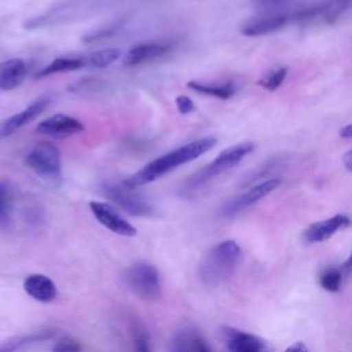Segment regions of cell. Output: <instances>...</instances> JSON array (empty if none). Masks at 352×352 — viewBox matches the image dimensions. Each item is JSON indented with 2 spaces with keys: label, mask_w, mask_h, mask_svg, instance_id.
Here are the masks:
<instances>
[{
  "label": "cell",
  "mask_w": 352,
  "mask_h": 352,
  "mask_svg": "<svg viewBox=\"0 0 352 352\" xmlns=\"http://www.w3.org/2000/svg\"><path fill=\"white\" fill-rule=\"evenodd\" d=\"M216 143H217V140L214 138H202V139L190 142L187 144H183V146L153 160L151 162L146 164L136 173L124 179L121 182V184L129 190H135L138 187H142L144 184L155 182L157 179H160L165 173L170 172L172 169H175L183 164L191 162L192 160L208 153L210 148H213L216 146Z\"/></svg>",
  "instance_id": "obj_1"
},
{
  "label": "cell",
  "mask_w": 352,
  "mask_h": 352,
  "mask_svg": "<svg viewBox=\"0 0 352 352\" xmlns=\"http://www.w3.org/2000/svg\"><path fill=\"white\" fill-rule=\"evenodd\" d=\"M242 250L235 241H223L210 248L199 263L198 275L204 285L217 286L227 280L236 270Z\"/></svg>",
  "instance_id": "obj_2"
},
{
  "label": "cell",
  "mask_w": 352,
  "mask_h": 352,
  "mask_svg": "<svg viewBox=\"0 0 352 352\" xmlns=\"http://www.w3.org/2000/svg\"><path fill=\"white\" fill-rule=\"evenodd\" d=\"M254 148V143L243 142L232 147L223 150L210 164L205 165L190 177H187L179 187V195L183 198H190L202 190L213 177L220 173L236 166L246 155H249Z\"/></svg>",
  "instance_id": "obj_3"
},
{
  "label": "cell",
  "mask_w": 352,
  "mask_h": 352,
  "mask_svg": "<svg viewBox=\"0 0 352 352\" xmlns=\"http://www.w3.org/2000/svg\"><path fill=\"white\" fill-rule=\"evenodd\" d=\"M26 165L52 186H58L62 180L60 153L50 142L43 140L36 143L26 155Z\"/></svg>",
  "instance_id": "obj_4"
},
{
  "label": "cell",
  "mask_w": 352,
  "mask_h": 352,
  "mask_svg": "<svg viewBox=\"0 0 352 352\" xmlns=\"http://www.w3.org/2000/svg\"><path fill=\"white\" fill-rule=\"evenodd\" d=\"M122 282L129 292L142 300L154 301L161 296V280L157 268L148 263H136L125 270Z\"/></svg>",
  "instance_id": "obj_5"
},
{
  "label": "cell",
  "mask_w": 352,
  "mask_h": 352,
  "mask_svg": "<svg viewBox=\"0 0 352 352\" xmlns=\"http://www.w3.org/2000/svg\"><path fill=\"white\" fill-rule=\"evenodd\" d=\"M349 7L351 0H322L294 11L289 14V16L290 22L300 25H333L349 10Z\"/></svg>",
  "instance_id": "obj_6"
},
{
  "label": "cell",
  "mask_w": 352,
  "mask_h": 352,
  "mask_svg": "<svg viewBox=\"0 0 352 352\" xmlns=\"http://www.w3.org/2000/svg\"><path fill=\"white\" fill-rule=\"evenodd\" d=\"M102 192L113 204L132 216H151L154 213V208L148 199L122 184H104L102 186Z\"/></svg>",
  "instance_id": "obj_7"
},
{
  "label": "cell",
  "mask_w": 352,
  "mask_h": 352,
  "mask_svg": "<svg viewBox=\"0 0 352 352\" xmlns=\"http://www.w3.org/2000/svg\"><path fill=\"white\" fill-rule=\"evenodd\" d=\"M282 183L280 177H271L267 180L260 182L258 184L253 186L249 188L246 192L227 201L221 208H220V216L221 217H234L238 213L243 212L249 206L254 205L268 194H271L274 190H276Z\"/></svg>",
  "instance_id": "obj_8"
},
{
  "label": "cell",
  "mask_w": 352,
  "mask_h": 352,
  "mask_svg": "<svg viewBox=\"0 0 352 352\" xmlns=\"http://www.w3.org/2000/svg\"><path fill=\"white\" fill-rule=\"evenodd\" d=\"M89 209L94 214V217L104 226L107 230H110L114 234L122 235V236H135L136 228L124 219L110 204L99 202V201H91Z\"/></svg>",
  "instance_id": "obj_9"
},
{
  "label": "cell",
  "mask_w": 352,
  "mask_h": 352,
  "mask_svg": "<svg viewBox=\"0 0 352 352\" xmlns=\"http://www.w3.org/2000/svg\"><path fill=\"white\" fill-rule=\"evenodd\" d=\"M82 131H84V124L80 120L70 117L67 114H60V113L43 120L41 122H38L36 128L37 133L59 138V139L80 133Z\"/></svg>",
  "instance_id": "obj_10"
},
{
  "label": "cell",
  "mask_w": 352,
  "mask_h": 352,
  "mask_svg": "<svg viewBox=\"0 0 352 352\" xmlns=\"http://www.w3.org/2000/svg\"><path fill=\"white\" fill-rule=\"evenodd\" d=\"M227 352H272L271 345L261 337L232 327L224 329Z\"/></svg>",
  "instance_id": "obj_11"
},
{
  "label": "cell",
  "mask_w": 352,
  "mask_h": 352,
  "mask_svg": "<svg viewBox=\"0 0 352 352\" xmlns=\"http://www.w3.org/2000/svg\"><path fill=\"white\" fill-rule=\"evenodd\" d=\"M290 22L289 14L285 12H268L264 15H260L257 18L249 19L241 26V33L248 37H257L270 34L272 32H276L282 29L285 25Z\"/></svg>",
  "instance_id": "obj_12"
},
{
  "label": "cell",
  "mask_w": 352,
  "mask_h": 352,
  "mask_svg": "<svg viewBox=\"0 0 352 352\" xmlns=\"http://www.w3.org/2000/svg\"><path fill=\"white\" fill-rule=\"evenodd\" d=\"M351 224V220L346 214H334L322 221H316L305 228L302 238L308 243H318L329 239L337 231L346 228Z\"/></svg>",
  "instance_id": "obj_13"
},
{
  "label": "cell",
  "mask_w": 352,
  "mask_h": 352,
  "mask_svg": "<svg viewBox=\"0 0 352 352\" xmlns=\"http://www.w3.org/2000/svg\"><path fill=\"white\" fill-rule=\"evenodd\" d=\"M50 99L47 96L38 98L34 102H32L26 109H23L22 111L11 116L10 118H7L4 121V124L0 128V136H8L11 133H14L16 129L30 124L33 120H36L48 106Z\"/></svg>",
  "instance_id": "obj_14"
},
{
  "label": "cell",
  "mask_w": 352,
  "mask_h": 352,
  "mask_svg": "<svg viewBox=\"0 0 352 352\" xmlns=\"http://www.w3.org/2000/svg\"><path fill=\"white\" fill-rule=\"evenodd\" d=\"M28 74V65L23 59L12 58L0 62V89L11 91L19 87Z\"/></svg>",
  "instance_id": "obj_15"
},
{
  "label": "cell",
  "mask_w": 352,
  "mask_h": 352,
  "mask_svg": "<svg viewBox=\"0 0 352 352\" xmlns=\"http://www.w3.org/2000/svg\"><path fill=\"white\" fill-rule=\"evenodd\" d=\"M168 51H169V45L164 43H142L128 50L124 58V65L138 66L146 62H151L154 59L161 58Z\"/></svg>",
  "instance_id": "obj_16"
},
{
  "label": "cell",
  "mask_w": 352,
  "mask_h": 352,
  "mask_svg": "<svg viewBox=\"0 0 352 352\" xmlns=\"http://www.w3.org/2000/svg\"><path fill=\"white\" fill-rule=\"evenodd\" d=\"M23 289L32 298L41 302H50L58 294L55 283L43 274L29 275L23 282Z\"/></svg>",
  "instance_id": "obj_17"
},
{
  "label": "cell",
  "mask_w": 352,
  "mask_h": 352,
  "mask_svg": "<svg viewBox=\"0 0 352 352\" xmlns=\"http://www.w3.org/2000/svg\"><path fill=\"white\" fill-rule=\"evenodd\" d=\"M87 65H88L87 58H81V56H60V58H55L54 60H51L44 69H41L36 74V77L41 78V77H47V76L56 74V73L78 70V69H82Z\"/></svg>",
  "instance_id": "obj_18"
},
{
  "label": "cell",
  "mask_w": 352,
  "mask_h": 352,
  "mask_svg": "<svg viewBox=\"0 0 352 352\" xmlns=\"http://www.w3.org/2000/svg\"><path fill=\"white\" fill-rule=\"evenodd\" d=\"M187 87L198 94L214 96L219 99H230L236 92V87L232 81H227L224 84H212V82H202V81H188Z\"/></svg>",
  "instance_id": "obj_19"
},
{
  "label": "cell",
  "mask_w": 352,
  "mask_h": 352,
  "mask_svg": "<svg viewBox=\"0 0 352 352\" xmlns=\"http://www.w3.org/2000/svg\"><path fill=\"white\" fill-rule=\"evenodd\" d=\"M54 336V331L51 330H44V331H38V333H33L29 336H22V337H16L14 340L7 341L3 346H0V352H18L22 348L32 345L34 342L38 341H44L47 338H51Z\"/></svg>",
  "instance_id": "obj_20"
},
{
  "label": "cell",
  "mask_w": 352,
  "mask_h": 352,
  "mask_svg": "<svg viewBox=\"0 0 352 352\" xmlns=\"http://www.w3.org/2000/svg\"><path fill=\"white\" fill-rule=\"evenodd\" d=\"M286 76H287V67L278 66V67L268 70L265 74H263V77L257 81V84L260 87H263L264 89L272 92L282 85Z\"/></svg>",
  "instance_id": "obj_21"
},
{
  "label": "cell",
  "mask_w": 352,
  "mask_h": 352,
  "mask_svg": "<svg viewBox=\"0 0 352 352\" xmlns=\"http://www.w3.org/2000/svg\"><path fill=\"white\" fill-rule=\"evenodd\" d=\"M120 56H121V50L104 48V50H99V51L94 52L92 55H89L87 58V60H88V65L102 69V67H107L109 65L114 63Z\"/></svg>",
  "instance_id": "obj_22"
},
{
  "label": "cell",
  "mask_w": 352,
  "mask_h": 352,
  "mask_svg": "<svg viewBox=\"0 0 352 352\" xmlns=\"http://www.w3.org/2000/svg\"><path fill=\"white\" fill-rule=\"evenodd\" d=\"M344 271L341 268H327L324 270L320 276H319V283L320 286L327 290V292H338L342 285V278H344Z\"/></svg>",
  "instance_id": "obj_23"
},
{
  "label": "cell",
  "mask_w": 352,
  "mask_h": 352,
  "mask_svg": "<svg viewBox=\"0 0 352 352\" xmlns=\"http://www.w3.org/2000/svg\"><path fill=\"white\" fill-rule=\"evenodd\" d=\"M121 26H122V22L118 21V22H114L109 26L95 29V30L87 33L85 36H82V41L84 43H95V41H99V40H103V38H109V37L114 36L121 29Z\"/></svg>",
  "instance_id": "obj_24"
},
{
  "label": "cell",
  "mask_w": 352,
  "mask_h": 352,
  "mask_svg": "<svg viewBox=\"0 0 352 352\" xmlns=\"http://www.w3.org/2000/svg\"><path fill=\"white\" fill-rule=\"evenodd\" d=\"M190 344L191 336H188L187 333H179L170 344V352H191Z\"/></svg>",
  "instance_id": "obj_25"
},
{
  "label": "cell",
  "mask_w": 352,
  "mask_h": 352,
  "mask_svg": "<svg viewBox=\"0 0 352 352\" xmlns=\"http://www.w3.org/2000/svg\"><path fill=\"white\" fill-rule=\"evenodd\" d=\"M52 352H81V346L76 340L62 338L54 345Z\"/></svg>",
  "instance_id": "obj_26"
},
{
  "label": "cell",
  "mask_w": 352,
  "mask_h": 352,
  "mask_svg": "<svg viewBox=\"0 0 352 352\" xmlns=\"http://www.w3.org/2000/svg\"><path fill=\"white\" fill-rule=\"evenodd\" d=\"M135 351L136 352H151L148 337L144 331H136L135 333Z\"/></svg>",
  "instance_id": "obj_27"
},
{
  "label": "cell",
  "mask_w": 352,
  "mask_h": 352,
  "mask_svg": "<svg viewBox=\"0 0 352 352\" xmlns=\"http://www.w3.org/2000/svg\"><path fill=\"white\" fill-rule=\"evenodd\" d=\"M176 107L180 114H188L195 110L194 102L191 100V98H188L186 95H180L176 98Z\"/></svg>",
  "instance_id": "obj_28"
},
{
  "label": "cell",
  "mask_w": 352,
  "mask_h": 352,
  "mask_svg": "<svg viewBox=\"0 0 352 352\" xmlns=\"http://www.w3.org/2000/svg\"><path fill=\"white\" fill-rule=\"evenodd\" d=\"M290 0H250V3L257 7V8H264V10H271V8H278Z\"/></svg>",
  "instance_id": "obj_29"
},
{
  "label": "cell",
  "mask_w": 352,
  "mask_h": 352,
  "mask_svg": "<svg viewBox=\"0 0 352 352\" xmlns=\"http://www.w3.org/2000/svg\"><path fill=\"white\" fill-rule=\"evenodd\" d=\"M190 348H191V352H210L205 341L199 337H191Z\"/></svg>",
  "instance_id": "obj_30"
},
{
  "label": "cell",
  "mask_w": 352,
  "mask_h": 352,
  "mask_svg": "<svg viewBox=\"0 0 352 352\" xmlns=\"http://www.w3.org/2000/svg\"><path fill=\"white\" fill-rule=\"evenodd\" d=\"M285 352H309V351H308V348H307V345L304 342L298 341V342L292 344L289 348H286Z\"/></svg>",
  "instance_id": "obj_31"
},
{
  "label": "cell",
  "mask_w": 352,
  "mask_h": 352,
  "mask_svg": "<svg viewBox=\"0 0 352 352\" xmlns=\"http://www.w3.org/2000/svg\"><path fill=\"white\" fill-rule=\"evenodd\" d=\"M342 162H344L345 169H346L348 172H351V169H352V151H351V150H349V151H346V153L344 154V157H342Z\"/></svg>",
  "instance_id": "obj_32"
},
{
  "label": "cell",
  "mask_w": 352,
  "mask_h": 352,
  "mask_svg": "<svg viewBox=\"0 0 352 352\" xmlns=\"http://www.w3.org/2000/svg\"><path fill=\"white\" fill-rule=\"evenodd\" d=\"M351 131H352L351 124H346V125H344V126L340 129V136L344 138V139H349V138H351Z\"/></svg>",
  "instance_id": "obj_33"
}]
</instances>
